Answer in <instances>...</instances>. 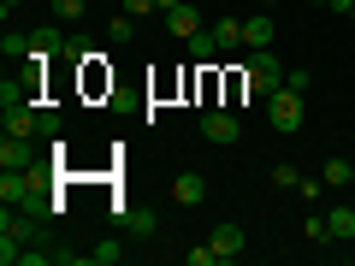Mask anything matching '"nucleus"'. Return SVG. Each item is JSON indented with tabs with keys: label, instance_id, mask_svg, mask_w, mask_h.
Listing matches in <instances>:
<instances>
[{
	"label": "nucleus",
	"instance_id": "obj_1",
	"mask_svg": "<svg viewBox=\"0 0 355 266\" xmlns=\"http://www.w3.org/2000/svg\"><path fill=\"white\" fill-rule=\"evenodd\" d=\"M266 118H272V130H284V136H291V130H302L308 107H302V95H296V89H272V95H266Z\"/></svg>",
	"mask_w": 355,
	"mask_h": 266
},
{
	"label": "nucleus",
	"instance_id": "obj_2",
	"mask_svg": "<svg viewBox=\"0 0 355 266\" xmlns=\"http://www.w3.org/2000/svg\"><path fill=\"white\" fill-rule=\"evenodd\" d=\"M237 136H243L237 113H225V107H207V113H202V142H214V148H231Z\"/></svg>",
	"mask_w": 355,
	"mask_h": 266
},
{
	"label": "nucleus",
	"instance_id": "obj_3",
	"mask_svg": "<svg viewBox=\"0 0 355 266\" xmlns=\"http://www.w3.org/2000/svg\"><path fill=\"white\" fill-rule=\"evenodd\" d=\"M207 242H214V254H219V260H237V254L249 249V237H243V225H237V219L214 225V237H207Z\"/></svg>",
	"mask_w": 355,
	"mask_h": 266
},
{
	"label": "nucleus",
	"instance_id": "obj_4",
	"mask_svg": "<svg viewBox=\"0 0 355 266\" xmlns=\"http://www.w3.org/2000/svg\"><path fill=\"white\" fill-rule=\"evenodd\" d=\"M30 166H36L30 136H6V142H0V172H30Z\"/></svg>",
	"mask_w": 355,
	"mask_h": 266
},
{
	"label": "nucleus",
	"instance_id": "obj_5",
	"mask_svg": "<svg viewBox=\"0 0 355 266\" xmlns=\"http://www.w3.org/2000/svg\"><path fill=\"white\" fill-rule=\"evenodd\" d=\"M0 237H6V242H30V237H36V213L6 207V213H0Z\"/></svg>",
	"mask_w": 355,
	"mask_h": 266
},
{
	"label": "nucleus",
	"instance_id": "obj_6",
	"mask_svg": "<svg viewBox=\"0 0 355 266\" xmlns=\"http://www.w3.org/2000/svg\"><path fill=\"white\" fill-rule=\"evenodd\" d=\"M36 118H42V113H36L30 101H24V107H0V125H6V136H36Z\"/></svg>",
	"mask_w": 355,
	"mask_h": 266
},
{
	"label": "nucleus",
	"instance_id": "obj_7",
	"mask_svg": "<svg viewBox=\"0 0 355 266\" xmlns=\"http://www.w3.org/2000/svg\"><path fill=\"white\" fill-rule=\"evenodd\" d=\"M172 202H184V207H202V202H207V184H202V172H178V177H172Z\"/></svg>",
	"mask_w": 355,
	"mask_h": 266
},
{
	"label": "nucleus",
	"instance_id": "obj_8",
	"mask_svg": "<svg viewBox=\"0 0 355 266\" xmlns=\"http://www.w3.org/2000/svg\"><path fill=\"white\" fill-rule=\"evenodd\" d=\"M166 24H172V36L190 42L196 30H202V6H190V0H184V6H172V12H166Z\"/></svg>",
	"mask_w": 355,
	"mask_h": 266
},
{
	"label": "nucleus",
	"instance_id": "obj_9",
	"mask_svg": "<svg viewBox=\"0 0 355 266\" xmlns=\"http://www.w3.org/2000/svg\"><path fill=\"white\" fill-rule=\"evenodd\" d=\"M243 48H272V18H266V12L243 18Z\"/></svg>",
	"mask_w": 355,
	"mask_h": 266
},
{
	"label": "nucleus",
	"instance_id": "obj_10",
	"mask_svg": "<svg viewBox=\"0 0 355 266\" xmlns=\"http://www.w3.org/2000/svg\"><path fill=\"white\" fill-rule=\"evenodd\" d=\"M326 225H331V242H349V237H355V207L338 202V207L326 213Z\"/></svg>",
	"mask_w": 355,
	"mask_h": 266
},
{
	"label": "nucleus",
	"instance_id": "obj_11",
	"mask_svg": "<svg viewBox=\"0 0 355 266\" xmlns=\"http://www.w3.org/2000/svg\"><path fill=\"white\" fill-rule=\"evenodd\" d=\"M320 177H326V190H349V177H355V160L331 154V160H326V172H320Z\"/></svg>",
	"mask_w": 355,
	"mask_h": 266
},
{
	"label": "nucleus",
	"instance_id": "obj_12",
	"mask_svg": "<svg viewBox=\"0 0 355 266\" xmlns=\"http://www.w3.org/2000/svg\"><path fill=\"white\" fill-rule=\"evenodd\" d=\"M125 231H130V237H154V231H160L154 207H125Z\"/></svg>",
	"mask_w": 355,
	"mask_h": 266
},
{
	"label": "nucleus",
	"instance_id": "obj_13",
	"mask_svg": "<svg viewBox=\"0 0 355 266\" xmlns=\"http://www.w3.org/2000/svg\"><path fill=\"white\" fill-rule=\"evenodd\" d=\"M214 42H219V53L243 48V18H219V24H214Z\"/></svg>",
	"mask_w": 355,
	"mask_h": 266
},
{
	"label": "nucleus",
	"instance_id": "obj_14",
	"mask_svg": "<svg viewBox=\"0 0 355 266\" xmlns=\"http://www.w3.org/2000/svg\"><path fill=\"white\" fill-rule=\"evenodd\" d=\"M0 53H6V60H30V53H36V36H24V30H6Z\"/></svg>",
	"mask_w": 355,
	"mask_h": 266
},
{
	"label": "nucleus",
	"instance_id": "obj_15",
	"mask_svg": "<svg viewBox=\"0 0 355 266\" xmlns=\"http://www.w3.org/2000/svg\"><path fill=\"white\" fill-rule=\"evenodd\" d=\"M130 36H137V18H130V12H119V18H107V42H113V48H125Z\"/></svg>",
	"mask_w": 355,
	"mask_h": 266
},
{
	"label": "nucleus",
	"instance_id": "obj_16",
	"mask_svg": "<svg viewBox=\"0 0 355 266\" xmlns=\"http://www.w3.org/2000/svg\"><path fill=\"white\" fill-rule=\"evenodd\" d=\"M214 53H219L214 30H196V36H190V60H196V65H207V60H214Z\"/></svg>",
	"mask_w": 355,
	"mask_h": 266
},
{
	"label": "nucleus",
	"instance_id": "obj_17",
	"mask_svg": "<svg viewBox=\"0 0 355 266\" xmlns=\"http://www.w3.org/2000/svg\"><path fill=\"white\" fill-rule=\"evenodd\" d=\"M119 260H125L119 242H95V249H89V266H119Z\"/></svg>",
	"mask_w": 355,
	"mask_h": 266
},
{
	"label": "nucleus",
	"instance_id": "obj_18",
	"mask_svg": "<svg viewBox=\"0 0 355 266\" xmlns=\"http://www.w3.org/2000/svg\"><path fill=\"white\" fill-rule=\"evenodd\" d=\"M53 12H60V24H77L89 12V0H53Z\"/></svg>",
	"mask_w": 355,
	"mask_h": 266
},
{
	"label": "nucleus",
	"instance_id": "obj_19",
	"mask_svg": "<svg viewBox=\"0 0 355 266\" xmlns=\"http://www.w3.org/2000/svg\"><path fill=\"white\" fill-rule=\"evenodd\" d=\"M284 89H296V95H308V89H314V71H308V65H296V71H284Z\"/></svg>",
	"mask_w": 355,
	"mask_h": 266
},
{
	"label": "nucleus",
	"instance_id": "obj_20",
	"mask_svg": "<svg viewBox=\"0 0 355 266\" xmlns=\"http://www.w3.org/2000/svg\"><path fill=\"white\" fill-rule=\"evenodd\" d=\"M272 184H279V190H296V184H302V172L284 160V166H272Z\"/></svg>",
	"mask_w": 355,
	"mask_h": 266
},
{
	"label": "nucleus",
	"instance_id": "obj_21",
	"mask_svg": "<svg viewBox=\"0 0 355 266\" xmlns=\"http://www.w3.org/2000/svg\"><path fill=\"white\" fill-rule=\"evenodd\" d=\"M302 237H308V242H331V225H326V219L314 213V219H308V225H302Z\"/></svg>",
	"mask_w": 355,
	"mask_h": 266
},
{
	"label": "nucleus",
	"instance_id": "obj_22",
	"mask_svg": "<svg viewBox=\"0 0 355 266\" xmlns=\"http://www.w3.org/2000/svg\"><path fill=\"white\" fill-rule=\"evenodd\" d=\"M296 195H302V202H320V195H326V177H302V184H296Z\"/></svg>",
	"mask_w": 355,
	"mask_h": 266
},
{
	"label": "nucleus",
	"instance_id": "obj_23",
	"mask_svg": "<svg viewBox=\"0 0 355 266\" xmlns=\"http://www.w3.org/2000/svg\"><path fill=\"white\" fill-rule=\"evenodd\" d=\"M184 260H190V266H219V254H214V242H202V249H190Z\"/></svg>",
	"mask_w": 355,
	"mask_h": 266
},
{
	"label": "nucleus",
	"instance_id": "obj_24",
	"mask_svg": "<svg viewBox=\"0 0 355 266\" xmlns=\"http://www.w3.org/2000/svg\"><path fill=\"white\" fill-rule=\"evenodd\" d=\"M119 6H125L130 18H148V12H160V6H154V0H119Z\"/></svg>",
	"mask_w": 355,
	"mask_h": 266
},
{
	"label": "nucleus",
	"instance_id": "obj_25",
	"mask_svg": "<svg viewBox=\"0 0 355 266\" xmlns=\"http://www.w3.org/2000/svg\"><path fill=\"white\" fill-rule=\"evenodd\" d=\"M36 136H60V113H42L36 118Z\"/></svg>",
	"mask_w": 355,
	"mask_h": 266
},
{
	"label": "nucleus",
	"instance_id": "obj_26",
	"mask_svg": "<svg viewBox=\"0 0 355 266\" xmlns=\"http://www.w3.org/2000/svg\"><path fill=\"white\" fill-rule=\"evenodd\" d=\"M326 6L331 12H355V0H326Z\"/></svg>",
	"mask_w": 355,
	"mask_h": 266
},
{
	"label": "nucleus",
	"instance_id": "obj_27",
	"mask_svg": "<svg viewBox=\"0 0 355 266\" xmlns=\"http://www.w3.org/2000/svg\"><path fill=\"white\" fill-rule=\"evenodd\" d=\"M154 6H160V12H172V6H184V0H154Z\"/></svg>",
	"mask_w": 355,
	"mask_h": 266
},
{
	"label": "nucleus",
	"instance_id": "obj_28",
	"mask_svg": "<svg viewBox=\"0 0 355 266\" xmlns=\"http://www.w3.org/2000/svg\"><path fill=\"white\" fill-rule=\"evenodd\" d=\"M0 6H6V12H18V6H24V0H0Z\"/></svg>",
	"mask_w": 355,
	"mask_h": 266
},
{
	"label": "nucleus",
	"instance_id": "obj_29",
	"mask_svg": "<svg viewBox=\"0 0 355 266\" xmlns=\"http://www.w3.org/2000/svg\"><path fill=\"white\" fill-rule=\"evenodd\" d=\"M261 6H279V0H261Z\"/></svg>",
	"mask_w": 355,
	"mask_h": 266
},
{
	"label": "nucleus",
	"instance_id": "obj_30",
	"mask_svg": "<svg viewBox=\"0 0 355 266\" xmlns=\"http://www.w3.org/2000/svg\"><path fill=\"white\" fill-rule=\"evenodd\" d=\"M349 190H355V177H349Z\"/></svg>",
	"mask_w": 355,
	"mask_h": 266
},
{
	"label": "nucleus",
	"instance_id": "obj_31",
	"mask_svg": "<svg viewBox=\"0 0 355 266\" xmlns=\"http://www.w3.org/2000/svg\"><path fill=\"white\" fill-rule=\"evenodd\" d=\"M349 18H355V12H349Z\"/></svg>",
	"mask_w": 355,
	"mask_h": 266
}]
</instances>
